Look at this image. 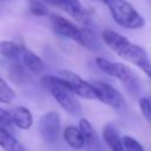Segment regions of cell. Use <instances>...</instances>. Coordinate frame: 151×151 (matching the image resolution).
<instances>
[{
  "mask_svg": "<svg viewBox=\"0 0 151 151\" xmlns=\"http://www.w3.org/2000/svg\"><path fill=\"white\" fill-rule=\"evenodd\" d=\"M0 146L5 151H26L25 147L13 136V132L0 127Z\"/></svg>",
  "mask_w": 151,
  "mask_h": 151,
  "instance_id": "obj_15",
  "label": "cell"
},
{
  "mask_svg": "<svg viewBox=\"0 0 151 151\" xmlns=\"http://www.w3.org/2000/svg\"><path fill=\"white\" fill-rule=\"evenodd\" d=\"M92 1H99V2H104L105 4V0H92Z\"/></svg>",
  "mask_w": 151,
  "mask_h": 151,
  "instance_id": "obj_22",
  "label": "cell"
},
{
  "mask_svg": "<svg viewBox=\"0 0 151 151\" xmlns=\"http://www.w3.org/2000/svg\"><path fill=\"white\" fill-rule=\"evenodd\" d=\"M123 142H124L125 151H145L144 147L142 146V144L137 139H134L133 137L124 136L123 137Z\"/></svg>",
  "mask_w": 151,
  "mask_h": 151,
  "instance_id": "obj_19",
  "label": "cell"
},
{
  "mask_svg": "<svg viewBox=\"0 0 151 151\" xmlns=\"http://www.w3.org/2000/svg\"><path fill=\"white\" fill-rule=\"evenodd\" d=\"M60 76L68 83L71 90L74 92V94L85 98V99H97V92L92 83L86 81L80 76L72 71H61Z\"/></svg>",
  "mask_w": 151,
  "mask_h": 151,
  "instance_id": "obj_9",
  "label": "cell"
},
{
  "mask_svg": "<svg viewBox=\"0 0 151 151\" xmlns=\"http://www.w3.org/2000/svg\"><path fill=\"white\" fill-rule=\"evenodd\" d=\"M139 109H140L144 118L151 124V99L149 97L139 98Z\"/></svg>",
  "mask_w": 151,
  "mask_h": 151,
  "instance_id": "obj_20",
  "label": "cell"
},
{
  "mask_svg": "<svg viewBox=\"0 0 151 151\" xmlns=\"http://www.w3.org/2000/svg\"><path fill=\"white\" fill-rule=\"evenodd\" d=\"M79 129L83 132V136H84V139H85V146H87L91 150H96L100 146V143H99L98 136L96 133V130L93 129L92 124L87 119L81 118L79 120Z\"/></svg>",
  "mask_w": 151,
  "mask_h": 151,
  "instance_id": "obj_14",
  "label": "cell"
},
{
  "mask_svg": "<svg viewBox=\"0 0 151 151\" xmlns=\"http://www.w3.org/2000/svg\"><path fill=\"white\" fill-rule=\"evenodd\" d=\"M63 137L67 145H70L74 150H81L85 146V139L83 136V132L80 131L79 126H66V129L63 132Z\"/></svg>",
  "mask_w": 151,
  "mask_h": 151,
  "instance_id": "obj_13",
  "label": "cell"
},
{
  "mask_svg": "<svg viewBox=\"0 0 151 151\" xmlns=\"http://www.w3.org/2000/svg\"><path fill=\"white\" fill-rule=\"evenodd\" d=\"M60 116L58 112L51 111L42 114L38 123L41 138L48 144L55 143L60 134Z\"/></svg>",
  "mask_w": 151,
  "mask_h": 151,
  "instance_id": "obj_7",
  "label": "cell"
},
{
  "mask_svg": "<svg viewBox=\"0 0 151 151\" xmlns=\"http://www.w3.org/2000/svg\"><path fill=\"white\" fill-rule=\"evenodd\" d=\"M21 64L28 70L31 71L32 73L34 74H40L45 71L46 66H45V63L42 61V59L40 57H38L34 52L27 50L26 47H22L21 52H20V55L19 58Z\"/></svg>",
  "mask_w": 151,
  "mask_h": 151,
  "instance_id": "obj_10",
  "label": "cell"
},
{
  "mask_svg": "<svg viewBox=\"0 0 151 151\" xmlns=\"http://www.w3.org/2000/svg\"><path fill=\"white\" fill-rule=\"evenodd\" d=\"M29 11L34 15H46L48 13L47 7L45 4L37 1V0H29Z\"/></svg>",
  "mask_w": 151,
  "mask_h": 151,
  "instance_id": "obj_21",
  "label": "cell"
},
{
  "mask_svg": "<svg viewBox=\"0 0 151 151\" xmlns=\"http://www.w3.org/2000/svg\"><path fill=\"white\" fill-rule=\"evenodd\" d=\"M111 17L122 27L129 29H138L145 25L144 18L126 0H105Z\"/></svg>",
  "mask_w": 151,
  "mask_h": 151,
  "instance_id": "obj_4",
  "label": "cell"
},
{
  "mask_svg": "<svg viewBox=\"0 0 151 151\" xmlns=\"http://www.w3.org/2000/svg\"><path fill=\"white\" fill-rule=\"evenodd\" d=\"M101 38L106 46L111 48L118 57L137 66L151 80V61L143 47L130 41L126 37L112 29H105Z\"/></svg>",
  "mask_w": 151,
  "mask_h": 151,
  "instance_id": "obj_1",
  "label": "cell"
},
{
  "mask_svg": "<svg viewBox=\"0 0 151 151\" xmlns=\"http://www.w3.org/2000/svg\"><path fill=\"white\" fill-rule=\"evenodd\" d=\"M92 84L96 88L98 100H100L105 105L117 109V110L123 109L125 106V99L117 88H114L110 84L101 81V80L92 81Z\"/></svg>",
  "mask_w": 151,
  "mask_h": 151,
  "instance_id": "obj_8",
  "label": "cell"
},
{
  "mask_svg": "<svg viewBox=\"0 0 151 151\" xmlns=\"http://www.w3.org/2000/svg\"><path fill=\"white\" fill-rule=\"evenodd\" d=\"M11 116L15 127L21 130H28L33 124V116L31 111L25 106H15L11 111Z\"/></svg>",
  "mask_w": 151,
  "mask_h": 151,
  "instance_id": "obj_12",
  "label": "cell"
},
{
  "mask_svg": "<svg viewBox=\"0 0 151 151\" xmlns=\"http://www.w3.org/2000/svg\"><path fill=\"white\" fill-rule=\"evenodd\" d=\"M22 47H24L22 45L15 41H11V40L0 41V53L7 59H18Z\"/></svg>",
  "mask_w": 151,
  "mask_h": 151,
  "instance_id": "obj_16",
  "label": "cell"
},
{
  "mask_svg": "<svg viewBox=\"0 0 151 151\" xmlns=\"http://www.w3.org/2000/svg\"><path fill=\"white\" fill-rule=\"evenodd\" d=\"M37 1H40L46 6L57 7L84 25H87L90 22V12L80 4L79 0H37Z\"/></svg>",
  "mask_w": 151,
  "mask_h": 151,
  "instance_id": "obj_6",
  "label": "cell"
},
{
  "mask_svg": "<svg viewBox=\"0 0 151 151\" xmlns=\"http://www.w3.org/2000/svg\"><path fill=\"white\" fill-rule=\"evenodd\" d=\"M15 98L14 90L0 77V103L9 104Z\"/></svg>",
  "mask_w": 151,
  "mask_h": 151,
  "instance_id": "obj_17",
  "label": "cell"
},
{
  "mask_svg": "<svg viewBox=\"0 0 151 151\" xmlns=\"http://www.w3.org/2000/svg\"><path fill=\"white\" fill-rule=\"evenodd\" d=\"M103 139L110 151H125L123 138L112 124H106L103 129Z\"/></svg>",
  "mask_w": 151,
  "mask_h": 151,
  "instance_id": "obj_11",
  "label": "cell"
},
{
  "mask_svg": "<svg viewBox=\"0 0 151 151\" xmlns=\"http://www.w3.org/2000/svg\"><path fill=\"white\" fill-rule=\"evenodd\" d=\"M50 21L52 29L55 34L77 41L78 44L91 51H98L100 48V42L97 35L90 28L79 27L76 24L67 20L66 18L60 17L58 14L50 15Z\"/></svg>",
  "mask_w": 151,
  "mask_h": 151,
  "instance_id": "obj_2",
  "label": "cell"
},
{
  "mask_svg": "<svg viewBox=\"0 0 151 151\" xmlns=\"http://www.w3.org/2000/svg\"><path fill=\"white\" fill-rule=\"evenodd\" d=\"M0 127L6 129L11 132H13L14 127H15L13 119H12V116H11V112L6 111L2 107H0Z\"/></svg>",
  "mask_w": 151,
  "mask_h": 151,
  "instance_id": "obj_18",
  "label": "cell"
},
{
  "mask_svg": "<svg viewBox=\"0 0 151 151\" xmlns=\"http://www.w3.org/2000/svg\"><path fill=\"white\" fill-rule=\"evenodd\" d=\"M96 65L99 70H101L104 73L118 79L129 92L137 93L139 91V78L134 73L132 68H130L127 65L122 63L111 61L106 58H97Z\"/></svg>",
  "mask_w": 151,
  "mask_h": 151,
  "instance_id": "obj_5",
  "label": "cell"
},
{
  "mask_svg": "<svg viewBox=\"0 0 151 151\" xmlns=\"http://www.w3.org/2000/svg\"><path fill=\"white\" fill-rule=\"evenodd\" d=\"M41 84L47 87L52 94V97L57 100V103L70 114L79 116L83 112L81 104L76 98L74 92L71 90L68 83L60 76H44L41 78Z\"/></svg>",
  "mask_w": 151,
  "mask_h": 151,
  "instance_id": "obj_3",
  "label": "cell"
}]
</instances>
